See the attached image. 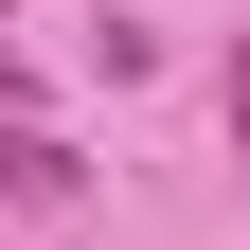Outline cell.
Masks as SVG:
<instances>
[{
    "label": "cell",
    "mask_w": 250,
    "mask_h": 250,
    "mask_svg": "<svg viewBox=\"0 0 250 250\" xmlns=\"http://www.w3.org/2000/svg\"><path fill=\"white\" fill-rule=\"evenodd\" d=\"M0 197L18 214H72V143H54V125H0Z\"/></svg>",
    "instance_id": "6da1fadb"
},
{
    "label": "cell",
    "mask_w": 250,
    "mask_h": 250,
    "mask_svg": "<svg viewBox=\"0 0 250 250\" xmlns=\"http://www.w3.org/2000/svg\"><path fill=\"white\" fill-rule=\"evenodd\" d=\"M232 143H250V54H232Z\"/></svg>",
    "instance_id": "7a4b0ae2"
}]
</instances>
